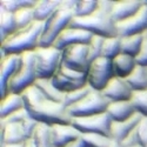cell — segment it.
Returning <instances> with one entry per match:
<instances>
[{"mask_svg":"<svg viewBox=\"0 0 147 147\" xmlns=\"http://www.w3.org/2000/svg\"><path fill=\"white\" fill-rule=\"evenodd\" d=\"M25 107L30 115L38 122L48 126L55 124H72V118L64 104L55 102L46 98L42 92L33 85L21 93Z\"/></svg>","mask_w":147,"mask_h":147,"instance_id":"1","label":"cell"},{"mask_svg":"<svg viewBox=\"0 0 147 147\" xmlns=\"http://www.w3.org/2000/svg\"><path fill=\"white\" fill-rule=\"evenodd\" d=\"M44 27L45 22L34 21L27 27L17 30L3 42H0V47H3L8 54H24L33 52L39 47Z\"/></svg>","mask_w":147,"mask_h":147,"instance_id":"2","label":"cell"},{"mask_svg":"<svg viewBox=\"0 0 147 147\" xmlns=\"http://www.w3.org/2000/svg\"><path fill=\"white\" fill-rule=\"evenodd\" d=\"M69 27L81 28L88 31L92 34L101 35L105 38H113L119 36L115 27V22L111 17L109 12H106L98 7L93 14L88 17H74L69 22Z\"/></svg>","mask_w":147,"mask_h":147,"instance_id":"3","label":"cell"},{"mask_svg":"<svg viewBox=\"0 0 147 147\" xmlns=\"http://www.w3.org/2000/svg\"><path fill=\"white\" fill-rule=\"evenodd\" d=\"M36 69H35V54L27 52L21 54V64L17 73L8 81V94H21L28 87L33 86L36 81Z\"/></svg>","mask_w":147,"mask_h":147,"instance_id":"4","label":"cell"},{"mask_svg":"<svg viewBox=\"0 0 147 147\" xmlns=\"http://www.w3.org/2000/svg\"><path fill=\"white\" fill-rule=\"evenodd\" d=\"M109 101L100 91L91 88L90 93L84 99L74 105L67 107V112L71 118H82L106 113Z\"/></svg>","mask_w":147,"mask_h":147,"instance_id":"5","label":"cell"},{"mask_svg":"<svg viewBox=\"0 0 147 147\" xmlns=\"http://www.w3.org/2000/svg\"><path fill=\"white\" fill-rule=\"evenodd\" d=\"M34 54L38 79H52L61 64L63 51L58 50L54 46L38 47L34 51Z\"/></svg>","mask_w":147,"mask_h":147,"instance_id":"6","label":"cell"},{"mask_svg":"<svg viewBox=\"0 0 147 147\" xmlns=\"http://www.w3.org/2000/svg\"><path fill=\"white\" fill-rule=\"evenodd\" d=\"M73 18H74V13L72 11L58 8L54 14L45 21V27L39 41V47L53 46L61 32L69 26V22Z\"/></svg>","mask_w":147,"mask_h":147,"instance_id":"7","label":"cell"},{"mask_svg":"<svg viewBox=\"0 0 147 147\" xmlns=\"http://www.w3.org/2000/svg\"><path fill=\"white\" fill-rule=\"evenodd\" d=\"M113 77L112 60L100 57L90 64L87 71V84L91 88L101 92Z\"/></svg>","mask_w":147,"mask_h":147,"instance_id":"8","label":"cell"},{"mask_svg":"<svg viewBox=\"0 0 147 147\" xmlns=\"http://www.w3.org/2000/svg\"><path fill=\"white\" fill-rule=\"evenodd\" d=\"M112 120L107 113H101L91 117L72 118V125L81 134H102L109 137Z\"/></svg>","mask_w":147,"mask_h":147,"instance_id":"9","label":"cell"},{"mask_svg":"<svg viewBox=\"0 0 147 147\" xmlns=\"http://www.w3.org/2000/svg\"><path fill=\"white\" fill-rule=\"evenodd\" d=\"M61 63L68 68L87 73L90 67L87 45H71L64 48Z\"/></svg>","mask_w":147,"mask_h":147,"instance_id":"10","label":"cell"},{"mask_svg":"<svg viewBox=\"0 0 147 147\" xmlns=\"http://www.w3.org/2000/svg\"><path fill=\"white\" fill-rule=\"evenodd\" d=\"M115 27L119 36L142 34L144 32H146L147 31V5L142 4L141 8L133 17L121 22H117Z\"/></svg>","mask_w":147,"mask_h":147,"instance_id":"11","label":"cell"},{"mask_svg":"<svg viewBox=\"0 0 147 147\" xmlns=\"http://www.w3.org/2000/svg\"><path fill=\"white\" fill-rule=\"evenodd\" d=\"M93 35L94 34H92L88 31L68 26L67 28H65L61 32V34L54 41L53 46L58 48V50L63 51L64 48L71 45H87L91 41Z\"/></svg>","mask_w":147,"mask_h":147,"instance_id":"12","label":"cell"},{"mask_svg":"<svg viewBox=\"0 0 147 147\" xmlns=\"http://www.w3.org/2000/svg\"><path fill=\"white\" fill-rule=\"evenodd\" d=\"M21 54H8L0 61V99L8 95V81L19 69Z\"/></svg>","mask_w":147,"mask_h":147,"instance_id":"13","label":"cell"},{"mask_svg":"<svg viewBox=\"0 0 147 147\" xmlns=\"http://www.w3.org/2000/svg\"><path fill=\"white\" fill-rule=\"evenodd\" d=\"M53 147H66L81 138L82 134L72 124H55L50 126Z\"/></svg>","mask_w":147,"mask_h":147,"instance_id":"14","label":"cell"},{"mask_svg":"<svg viewBox=\"0 0 147 147\" xmlns=\"http://www.w3.org/2000/svg\"><path fill=\"white\" fill-rule=\"evenodd\" d=\"M101 93L109 102L126 101L132 99L133 90L131 88V86L125 79L113 77L106 85V87L101 91Z\"/></svg>","mask_w":147,"mask_h":147,"instance_id":"15","label":"cell"},{"mask_svg":"<svg viewBox=\"0 0 147 147\" xmlns=\"http://www.w3.org/2000/svg\"><path fill=\"white\" fill-rule=\"evenodd\" d=\"M142 4V0H114L111 17L115 24L127 20L141 8Z\"/></svg>","mask_w":147,"mask_h":147,"instance_id":"16","label":"cell"},{"mask_svg":"<svg viewBox=\"0 0 147 147\" xmlns=\"http://www.w3.org/2000/svg\"><path fill=\"white\" fill-rule=\"evenodd\" d=\"M141 119H142V115L139 113H136L132 118L125 121H112L109 137L117 141H122L133 129L137 128Z\"/></svg>","mask_w":147,"mask_h":147,"instance_id":"17","label":"cell"},{"mask_svg":"<svg viewBox=\"0 0 147 147\" xmlns=\"http://www.w3.org/2000/svg\"><path fill=\"white\" fill-rule=\"evenodd\" d=\"M0 145L24 144L27 140L21 124H0Z\"/></svg>","mask_w":147,"mask_h":147,"instance_id":"18","label":"cell"},{"mask_svg":"<svg viewBox=\"0 0 147 147\" xmlns=\"http://www.w3.org/2000/svg\"><path fill=\"white\" fill-rule=\"evenodd\" d=\"M106 113L109 115L112 121H125L132 118L137 113L136 108L131 100L109 102Z\"/></svg>","mask_w":147,"mask_h":147,"instance_id":"19","label":"cell"},{"mask_svg":"<svg viewBox=\"0 0 147 147\" xmlns=\"http://www.w3.org/2000/svg\"><path fill=\"white\" fill-rule=\"evenodd\" d=\"M137 60L134 57L125 54V53H120L112 60V67H113V73L114 77L126 79L133 69L137 66Z\"/></svg>","mask_w":147,"mask_h":147,"instance_id":"20","label":"cell"},{"mask_svg":"<svg viewBox=\"0 0 147 147\" xmlns=\"http://www.w3.org/2000/svg\"><path fill=\"white\" fill-rule=\"evenodd\" d=\"M25 108V102L21 94L9 93L4 99H0V119H5L12 113Z\"/></svg>","mask_w":147,"mask_h":147,"instance_id":"21","label":"cell"},{"mask_svg":"<svg viewBox=\"0 0 147 147\" xmlns=\"http://www.w3.org/2000/svg\"><path fill=\"white\" fill-rule=\"evenodd\" d=\"M60 0H36L34 5V16L36 21L45 22L51 18L54 12L58 9Z\"/></svg>","mask_w":147,"mask_h":147,"instance_id":"22","label":"cell"},{"mask_svg":"<svg viewBox=\"0 0 147 147\" xmlns=\"http://www.w3.org/2000/svg\"><path fill=\"white\" fill-rule=\"evenodd\" d=\"M133 92L147 90V67L137 65L133 72L125 79Z\"/></svg>","mask_w":147,"mask_h":147,"instance_id":"23","label":"cell"},{"mask_svg":"<svg viewBox=\"0 0 147 147\" xmlns=\"http://www.w3.org/2000/svg\"><path fill=\"white\" fill-rule=\"evenodd\" d=\"M32 147H53L51 141V133H50V126L38 122L33 136L28 139Z\"/></svg>","mask_w":147,"mask_h":147,"instance_id":"24","label":"cell"},{"mask_svg":"<svg viewBox=\"0 0 147 147\" xmlns=\"http://www.w3.org/2000/svg\"><path fill=\"white\" fill-rule=\"evenodd\" d=\"M34 85L50 100L55 101V102H60V104H64L65 93L60 92L54 86L53 82H52V79H36V81L34 82Z\"/></svg>","mask_w":147,"mask_h":147,"instance_id":"25","label":"cell"},{"mask_svg":"<svg viewBox=\"0 0 147 147\" xmlns=\"http://www.w3.org/2000/svg\"><path fill=\"white\" fill-rule=\"evenodd\" d=\"M18 30L14 13L7 12L4 8H0V42H3L11 34Z\"/></svg>","mask_w":147,"mask_h":147,"instance_id":"26","label":"cell"},{"mask_svg":"<svg viewBox=\"0 0 147 147\" xmlns=\"http://www.w3.org/2000/svg\"><path fill=\"white\" fill-rule=\"evenodd\" d=\"M121 38V53L137 58L142 45V34H134Z\"/></svg>","mask_w":147,"mask_h":147,"instance_id":"27","label":"cell"},{"mask_svg":"<svg viewBox=\"0 0 147 147\" xmlns=\"http://www.w3.org/2000/svg\"><path fill=\"white\" fill-rule=\"evenodd\" d=\"M120 53H121V38L120 36L105 38L101 57L107 58L109 60H113Z\"/></svg>","mask_w":147,"mask_h":147,"instance_id":"28","label":"cell"},{"mask_svg":"<svg viewBox=\"0 0 147 147\" xmlns=\"http://www.w3.org/2000/svg\"><path fill=\"white\" fill-rule=\"evenodd\" d=\"M34 6L32 7H24L21 9H19L18 12L14 13V18H16V22H17V27L18 30L30 26L32 22L36 21L35 20V16H34Z\"/></svg>","mask_w":147,"mask_h":147,"instance_id":"29","label":"cell"},{"mask_svg":"<svg viewBox=\"0 0 147 147\" xmlns=\"http://www.w3.org/2000/svg\"><path fill=\"white\" fill-rule=\"evenodd\" d=\"M98 9V0H77L74 17H88Z\"/></svg>","mask_w":147,"mask_h":147,"instance_id":"30","label":"cell"},{"mask_svg":"<svg viewBox=\"0 0 147 147\" xmlns=\"http://www.w3.org/2000/svg\"><path fill=\"white\" fill-rule=\"evenodd\" d=\"M105 41V36L101 35H93L91 41L87 44V53H88V61L90 64L93 60L100 58L102 54V46Z\"/></svg>","mask_w":147,"mask_h":147,"instance_id":"31","label":"cell"},{"mask_svg":"<svg viewBox=\"0 0 147 147\" xmlns=\"http://www.w3.org/2000/svg\"><path fill=\"white\" fill-rule=\"evenodd\" d=\"M86 147H108L112 141L111 137L102 134H82L81 136Z\"/></svg>","mask_w":147,"mask_h":147,"instance_id":"32","label":"cell"},{"mask_svg":"<svg viewBox=\"0 0 147 147\" xmlns=\"http://www.w3.org/2000/svg\"><path fill=\"white\" fill-rule=\"evenodd\" d=\"M36 0H0V8H4L11 13H16L24 7H32Z\"/></svg>","mask_w":147,"mask_h":147,"instance_id":"33","label":"cell"},{"mask_svg":"<svg viewBox=\"0 0 147 147\" xmlns=\"http://www.w3.org/2000/svg\"><path fill=\"white\" fill-rule=\"evenodd\" d=\"M91 91V87L90 85H85L84 87L81 88H78V90H74L72 92H68V93H65V99H64V105L66 107H69L72 105H74L79 101H81L85 96H86Z\"/></svg>","mask_w":147,"mask_h":147,"instance_id":"34","label":"cell"},{"mask_svg":"<svg viewBox=\"0 0 147 147\" xmlns=\"http://www.w3.org/2000/svg\"><path fill=\"white\" fill-rule=\"evenodd\" d=\"M131 101L136 108L137 113L147 118V90L133 92Z\"/></svg>","mask_w":147,"mask_h":147,"instance_id":"35","label":"cell"},{"mask_svg":"<svg viewBox=\"0 0 147 147\" xmlns=\"http://www.w3.org/2000/svg\"><path fill=\"white\" fill-rule=\"evenodd\" d=\"M30 117L31 115H30L28 111H27L26 107H25V108L19 109V111L14 112V113H12L11 115H8L5 119H0V120H1L0 124H21L22 121H25Z\"/></svg>","mask_w":147,"mask_h":147,"instance_id":"36","label":"cell"},{"mask_svg":"<svg viewBox=\"0 0 147 147\" xmlns=\"http://www.w3.org/2000/svg\"><path fill=\"white\" fill-rule=\"evenodd\" d=\"M137 64L147 67V31L142 33V45L140 48V52L136 58Z\"/></svg>","mask_w":147,"mask_h":147,"instance_id":"37","label":"cell"},{"mask_svg":"<svg viewBox=\"0 0 147 147\" xmlns=\"http://www.w3.org/2000/svg\"><path fill=\"white\" fill-rule=\"evenodd\" d=\"M137 129H138V136H139L140 145L146 147L147 146V118L146 117H142V119L139 122Z\"/></svg>","mask_w":147,"mask_h":147,"instance_id":"38","label":"cell"},{"mask_svg":"<svg viewBox=\"0 0 147 147\" xmlns=\"http://www.w3.org/2000/svg\"><path fill=\"white\" fill-rule=\"evenodd\" d=\"M38 125V121L34 120L32 117L27 118L25 121L21 122V126H22V129H24V133H25V136L27 139H30L32 136H33V132Z\"/></svg>","mask_w":147,"mask_h":147,"instance_id":"39","label":"cell"},{"mask_svg":"<svg viewBox=\"0 0 147 147\" xmlns=\"http://www.w3.org/2000/svg\"><path fill=\"white\" fill-rule=\"evenodd\" d=\"M121 142L125 147H134V146L140 145V140H139V136H138V129L137 128L133 129Z\"/></svg>","mask_w":147,"mask_h":147,"instance_id":"40","label":"cell"},{"mask_svg":"<svg viewBox=\"0 0 147 147\" xmlns=\"http://www.w3.org/2000/svg\"><path fill=\"white\" fill-rule=\"evenodd\" d=\"M77 4V0H60L59 7L60 9H66V11H72L74 13V7Z\"/></svg>","mask_w":147,"mask_h":147,"instance_id":"41","label":"cell"},{"mask_svg":"<svg viewBox=\"0 0 147 147\" xmlns=\"http://www.w3.org/2000/svg\"><path fill=\"white\" fill-rule=\"evenodd\" d=\"M66 147H86V145H85L82 138H80V139H78V140H76V141H73L72 144H69V145L66 146Z\"/></svg>","mask_w":147,"mask_h":147,"instance_id":"42","label":"cell"},{"mask_svg":"<svg viewBox=\"0 0 147 147\" xmlns=\"http://www.w3.org/2000/svg\"><path fill=\"white\" fill-rule=\"evenodd\" d=\"M108 147H125V146L122 145V142H121V141H117V140L112 139V141H111V144H109V146H108Z\"/></svg>","mask_w":147,"mask_h":147,"instance_id":"43","label":"cell"},{"mask_svg":"<svg viewBox=\"0 0 147 147\" xmlns=\"http://www.w3.org/2000/svg\"><path fill=\"white\" fill-rule=\"evenodd\" d=\"M4 147H25V142L24 144H14V145H1Z\"/></svg>","mask_w":147,"mask_h":147,"instance_id":"44","label":"cell"},{"mask_svg":"<svg viewBox=\"0 0 147 147\" xmlns=\"http://www.w3.org/2000/svg\"><path fill=\"white\" fill-rule=\"evenodd\" d=\"M134 147H145V146H142V145H138V146H134Z\"/></svg>","mask_w":147,"mask_h":147,"instance_id":"45","label":"cell"},{"mask_svg":"<svg viewBox=\"0 0 147 147\" xmlns=\"http://www.w3.org/2000/svg\"><path fill=\"white\" fill-rule=\"evenodd\" d=\"M144 4H145V5H147V0H144Z\"/></svg>","mask_w":147,"mask_h":147,"instance_id":"46","label":"cell"},{"mask_svg":"<svg viewBox=\"0 0 147 147\" xmlns=\"http://www.w3.org/2000/svg\"><path fill=\"white\" fill-rule=\"evenodd\" d=\"M0 147H4V146H1V145H0Z\"/></svg>","mask_w":147,"mask_h":147,"instance_id":"47","label":"cell"},{"mask_svg":"<svg viewBox=\"0 0 147 147\" xmlns=\"http://www.w3.org/2000/svg\"><path fill=\"white\" fill-rule=\"evenodd\" d=\"M146 147H147V146H146Z\"/></svg>","mask_w":147,"mask_h":147,"instance_id":"48","label":"cell"}]
</instances>
